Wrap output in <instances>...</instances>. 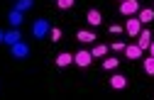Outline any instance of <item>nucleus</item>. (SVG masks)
I'll return each mask as SVG.
<instances>
[{
    "label": "nucleus",
    "instance_id": "obj_4",
    "mask_svg": "<svg viewBox=\"0 0 154 100\" xmlns=\"http://www.w3.org/2000/svg\"><path fill=\"white\" fill-rule=\"evenodd\" d=\"M91 61H93V54L91 51H79V54H73V64L76 66H81V68H86V66H91Z\"/></svg>",
    "mask_w": 154,
    "mask_h": 100
},
{
    "label": "nucleus",
    "instance_id": "obj_22",
    "mask_svg": "<svg viewBox=\"0 0 154 100\" xmlns=\"http://www.w3.org/2000/svg\"><path fill=\"white\" fill-rule=\"evenodd\" d=\"M110 32H112V34H120L122 27H120V25H110Z\"/></svg>",
    "mask_w": 154,
    "mask_h": 100
},
{
    "label": "nucleus",
    "instance_id": "obj_7",
    "mask_svg": "<svg viewBox=\"0 0 154 100\" xmlns=\"http://www.w3.org/2000/svg\"><path fill=\"white\" fill-rule=\"evenodd\" d=\"M149 44H152V32H149V29H142V32L137 34V47L144 51V49H149Z\"/></svg>",
    "mask_w": 154,
    "mask_h": 100
},
{
    "label": "nucleus",
    "instance_id": "obj_20",
    "mask_svg": "<svg viewBox=\"0 0 154 100\" xmlns=\"http://www.w3.org/2000/svg\"><path fill=\"white\" fill-rule=\"evenodd\" d=\"M49 39H51V42H59V39H61V29H59V27H51Z\"/></svg>",
    "mask_w": 154,
    "mask_h": 100
},
{
    "label": "nucleus",
    "instance_id": "obj_18",
    "mask_svg": "<svg viewBox=\"0 0 154 100\" xmlns=\"http://www.w3.org/2000/svg\"><path fill=\"white\" fill-rule=\"evenodd\" d=\"M118 64H120V59H105V61H103V68H105V71H115Z\"/></svg>",
    "mask_w": 154,
    "mask_h": 100
},
{
    "label": "nucleus",
    "instance_id": "obj_5",
    "mask_svg": "<svg viewBox=\"0 0 154 100\" xmlns=\"http://www.w3.org/2000/svg\"><path fill=\"white\" fill-rule=\"evenodd\" d=\"M125 32H127L130 37H137V34L142 32V22H140V17H130V20H127V25H125Z\"/></svg>",
    "mask_w": 154,
    "mask_h": 100
},
{
    "label": "nucleus",
    "instance_id": "obj_3",
    "mask_svg": "<svg viewBox=\"0 0 154 100\" xmlns=\"http://www.w3.org/2000/svg\"><path fill=\"white\" fill-rule=\"evenodd\" d=\"M137 12H140V0H122V3H120V15L132 17Z\"/></svg>",
    "mask_w": 154,
    "mask_h": 100
},
{
    "label": "nucleus",
    "instance_id": "obj_9",
    "mask_svg": "<svg viewBox=\"0 0 154 100\" xmlns=\"http://www.w3.org/2000/svg\"><path fill=\"white\" fill-rule=\"evenodd\" d=\"M17 42H22V34H20V29H10V32H5V44L8 47H12V44H17Z\"/></svg>",
    "mask_w": 154,
    "mask_h": 100
},
{
    "label": "nucleus",
    "instance_id": "obj_17",
    "mask_svg": "<svg viewBox=\"0 0 154 100\" xmlns=\"http://www.w3.org/2000/svg\"><path fill=\"white\" fill-rule=\"evenodd\" d=\"M142 66H144V73L147 76H154V56H147Z\"/></svg>",
    "mask_w": 154,
    "mask_h": 100
},
{
    "label": "nucleus",
    "instance_id": "obj_21",
    "mask_svg": "<svg viewBox=\"0 0 154 100\" xmlns=\"http://www.w3.org/2000/svg\"><path fill=\"white\" fill-rule=\"evenodd\" d=\"M125 47H127L125 42H112V44H110V49H112V51H125Z\"/></svg>",
    "mask_w": 154,
    "mask_h": 100
},
{
    "label": "nucleus",
    "instance_id": "obj_10",
    "mask_svg": "<svg viewBox=\"0 0 154 100\" xmlns=\"http://www.w3.org/2000/svg\"><path fill=\"white\" fill-rule=\"evenodd\" d=\"M110 86H112L115 90H122V88L127 86V78H125L122 73H115V76H110Z\"/></svg>",
    "mask_w": 154,
    "mask_h": 100
},
{
    "label": "nucleus",
    "instance_id": "obj_25",
    "mask_svg": "<svg viewBox=\"0 0 154 100\" xmlns=\"http://www.w3.org/2000/svg\"><path fill=\"white\" fill-rule=\"evenodd\" d=\"M120 3H122V0H120Z\"/></svg>",
    "mask_w": 154,
    "mask_h": 100
},
{
    "label": "nucleus",
    "instance_id": "obj_13",
    "mask_svg": "<svg viewBox=\"0 0 154 100\" xmlns=\"http://www.w3.org/2000/svg\"><path fill=\"white\" fill-rule=\"evenodd\" d=\"M76 39H79L81 44H91V42H95V34L88 32V29H81V32H76Z\"/></svg>",
    "mask_w": 154,
    "mask_h": 100
},
{
    "label": "nucleus",
    "instance_id": "obj_16",
    "mask_svg": "<svg viewBox=\"0 0 154 100\" xmlns=\"http://www.w3.org/2000/svg\"><path fill=\"white\" fill-rule=\"evenodd\" d=\"M91 54H93V59H100V56L108 54V47H105V44H95V47L91 49Z\"/></svg>",
    "mask_w": 154,
    "mask_h": 100
},
{
    "label": "nucleus",
    "instance_id": "obj_8",
    "mask_svg": "<svg viewBox=\"0 0 154 100\" xmlns=\"http://www.w3.org/2000/svg\"><path fill=\"white\" fill-rule=\"evenodd\" d=\"M86 20H88V25H91V27L103 25V15H100V10H88V12H86Z\"/></svg>",
    "mask_w": 154,
    "mask_h": 100
},
{
    "label": "nucleus",
    "instance_id": "obj_2",
    "mask_svg": "<svg viewBox=\"0 0 154 100\" xmlns=\"http://www.w3.org/2000/svg\"><path fill=\"white\" fill-rule=\"evenodd\" d=\"M10 56H12V59H17V61L27 59V56H29V44H25V42L12 44V47H10Z\"/></svg>",
    "mask_w": 154,
    "mask_h": 100
},
{
    "label": "nucleus",
    "instance_id": "obj_19",
    "mask_svg": "<svg viewBox=\"0 0 154 100\" xmlns=\"http://www.w3.org/2000/svg\"><path fill=\"white\" fill-rule=\"evenodd\" d=\"M73 3L76 0H56V8L59 10H69V8H73Z\"/></svg>",
    "mask_w": 154,
    "mask_h": 100
},
{
    "label": "nucleus",
    "instance_id": "obj_14",
    "mask_svg": "<svg viewBox=\"0 0 154 100\" xmlns=\"http://www.w3.org/2000/svg\"><path fill=\"white\" fill-rule=\"evenodd\" d=\"M125 56L127 59H142V49L137 44H130V47H125Z\"/></svg>",
    "mask_w": 154,
    "mask_h": 100
},
{
    "label": "nucleus",
    "instance_id": "obj_11",
    "mask_svg": "<svg viewBox=\"0 0 154 100\" xmlns=\"http://www.w3.org/2000/svg\"><path fill=\"white\" fill-rule=\"evenodd\" d=\"M137 17H140V22H142V25H149L152 20H154V8H144V10H140Z\"/></svg>",
    "mask_w": 154,
    "mask_h": 100
},
{
    "label": "nucleus",
    "instance_id": "obj_12",
    "mask_svg": "<svg viewBox=\"0 0 154 100\" xmlns=\"http://www.w3.org/2000/svg\"><path fill=\"white\" fill-rule=\"evenodd\" d=\"M69 64H73V54L61 51L59 56H56V66H59V68H64V66H69Z\"/></svg>",
    "mask_w": 154,
    "mask_h": 100
},
{
    "label": "nucleus",
    "instance_id": "obj_15",
    "mask_svg": "<svg viewBox=\"0 0 154 100\" xmlns=\"http://www.w3.org/2000/svg\"><path fill=\"white\" fill-rule=\"evenodd\" d=\"M32 5H34V0H15V10H20V12L32 10Z\"/></svg>",
    "mask_w": 154,
    "mask_h": 100
},
{
    "label": "nucleus",
    "instance_id": "obj_6",
    "mask_svg": "<svg viewBox=\"0 0 154 100\" xmlns=\"http://www.w3.org/2000/svg\"><path fill=\"white\" fill-rule=\"evenodd\" d=\"M8 22H10V27L17 29V27L25 22V12H20V10H15V8H12V10L8 12Z\"/></svg>",
    "mask_w": 154,
    "mask_h": 100
},
{
    "label": "nucleus",
    "instance_id": "obj_24",
    "mask_svg": "<svg viewBox=\"0 0 154 100\" xmlns=\"http://www.w3.org/2000/svg\"><path fill=\"white\" fill-rule=\"evenodd\" d=\"M0 44H5V32L0 29Z\"/></svg>",
    "mask_w": 154,
    "mask_h": 100
},
{
    "label": "nucleus",
    "instance_id": "obj_1",
    "mask_svg": "<svg viewBox=\"0 0 154 100\" xmlns=\"http://www.w3.org/2000/svg\"><path fill=\"white\" fill-rule=\"evenodd\" d=\"M49 32H51V25H49L47 17H39V20H34V22H32V37L34 39H47Z\"/></svg>",
    "mask_w": 154,
    "mask_h": 100
},
{
    "label": "nucleus",
    "instance_id": "obj_23",
    "mask_svg": "<svg viewBox=\"0 0 154 100\" xmlns=\"http://www.w3.org/2000/svg\"><path fill=\"white\" fill-rule=\"evenodd\" d=\"M149 56H154V39H152V44H149Z\"/></svg>",
    "mask_w": 154,
    "mask_h": 100
}]
</instances>
